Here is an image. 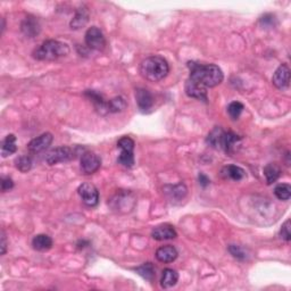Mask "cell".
<instances>
[{
    "label": "cell",
    "mask_w": 291,
    "mask_h": 291,
    "mask_svg": "<svg viewBox=\"0 0 291 291\" xmlns=\"http://www.w3.org/2000/svg\"><path fill=\"white\" fill-rule=\"evenodd\" d=\"M135 99H137L139 109L141 111H148L154 105L153 95L145 88H138L135 90Z\"/></svg>",
    "instance_id": "cell-14"
},
{
    "label": "cell",
    "mask_w": 291,
    "mask_h": 291,
    "mask_svg": "<svg viewBox=\"0 0 291 291\" xmlns=\"http://www.w3.org/2000/svg\"><path fill=\"white\" fill-rule=\"evenodd\" d=\"M198 180H199V185H200L202 188H206V187L209 186V183H210L208 177L205 175L204 173H200L198 175Z\"/></svg>",
    "instance_id": "cell-33"
},
{
    "label": "cell",
    "mask_w": 291,
    "mask_h": 291,
    "mask_svg": "<svg viewBox=\"0 0 291 291\" xmlns=\"http://www.w3.org/2000/svg\"><path fill=\"white\" fill-rule=\"evenodd\" d=\"M139 72L147 81L159 82L167 77L170 66L164 57L154 55L143 59L139 66Z\"/></svg>",
    "instance_id": "cell-2"
},
{
    "label": "cell",
    "mask_w": 291,
    "mask_h": 291,
    "mask_svg": "<svg viewBox=\"0 0 291 291\" xmlns=\"http://www.w3.org/2000/svg\"><path fill=\"white\" fill-rule=\"evenodd\" d=\"M89 16H90L89 10H88V8L86 6L80 7L79 9L75 11L74 17L72 18V21L70 23L71 29L79 30L81 29V27L86 26V24L89 21Z\"/></svg>",
    "instance_id": "cell-17"
},
{
    "label": "cell",
    "mask_w": 291,
    "mask_h": 291,
    "mask_svg": "<svg viewBox=\"0 0 291 291\" xmlns=\"http://www.w3.org/2000/svg\"><path fill=\"white\" fill-rule=\"evenodd\" d=\"M135 272H137L139 276L145 279V280L151 282L156 277V272H155V266L151 264V263H145L141 266H138V268L134 269Z\"/></svg>",
    "instance_id": "cell-25"
},
{
    "label": "cell",
    "mask_w": 291,
    "mask_h": 291,
    "mask_svg": "<svg viewBox=\"0 0 291 291\" xmlns=\"http://www.w3.org/2000/svg\"><path fill=\"white\" fill-rule=\"evenodd\" d=\"M179 273L173 269H165L163 271L161 279V287L163 289H170L178 284Z\"/></svg>",
    "instance_id": "cell-19"
},
{
    "label": "cell",
    "mask_w": 291,
    "mask_h": 291,
    "mask_svg": "<svg viewBox=\"0 0 291 291\" xmlns=\"http://www.w3.org/2000/svg\"><path fill=\"white\" fill-rule=\"evenodd\" d=\"M17 150V146H16V137L14 134H8L7 137L3 139L1 143V156L6 158L9 155H13Z\"/></svg>",
    "instance_id": "cell-23"
},
{
    "label": "cell",
    "mask_w": 291,
    "mask_h": 291,
    "mask_svg": "<svg viewBox=\"0 0 291 291\" xmlns=\"http://www.w3.org/2000/svg\"><path fill=\"white\" fill-rule=\"evenodd\" d=\"M14 188V182L9 177H3L1 179V191L2 193H6V191H9Z\"/></svg>",
    "instance_id": "cell-31"
},
{
    "label": "cell",
    "mask_w": 291,
    "mask_h": 291,
    "mask_svg": "<svg viewBox=\"0 0 291 291\" xmlns=\"http://www.w3.org/2000/svg\"><path fill=\"white\" fill-rule=\"evenodd\" d=\"M86 149L82 147H67L62 146L58 148H55L46 156V162L49 165H56L58 163H66L77 158L78 156H82V154L85 153Z\"/></svg>",
    "instance_id": "cell-5"
},
{
    "label": "cell",
    "mask_w": 291,
    "mask_h": 291,
    "mask_svg": "<svg viewBox=\"0 0 291 291\" xmlns=\"http://www.w3.org/2000/svg\"><path fill=\"white\" fill-rule=\"evenodd\" d=\"M85 40L87 47L91 50L102 51L107 46L105 35H103L102 31L98 29L97 26H91L87 30Z\"/></svg>",
    "instance_id": "cell-7"
},
{
    "label": "cell",
    "mask_w": 291,
    "mask_h": 291,
    "mask_svg": "<svg viewBox=\"0 0 291 291\" xmlns=\"http://www.w3.org/2000/svg\"><path fill=\"white\" fill-rule=\"evenodd\" d=\"M32 247L38 252H47L53 247V239L47 234H38L32 239Z\"/></svg>",
    "instance_id": "cell-20"
},
{
    "label": "cell",
    "mask_w": 291,
    "mask_h": 291,
    "mask_svg": "<svg viewBox=\"0 0 291 291\" xmlns=\"http://www.w3.org/2000/svg\"><path fill=\"white\" fill-rule=\"evenodd\" d=\"M274 23V16L272 14H266L261 18V24L263 26H272Z\"/></svg>",
    "instance_id": "cell-32"
},
{
    "label": "cell",
    "mask_w": 291,
    "mask_h": 291,
    "mask_svg": "<svg viewBox=\"0 0 291 291\" xmlns=\"http://www.w3.org/2000/svg\"><path fill=\"white\" fill-rule=\"evenodd\" d=\"M229 252L234 258H237L239 261H245L247 258V254L244 249L241 248L240 246L238 245H230L229 247Z\"/></svg>",
    "instance_id": "cell-29"
},
{
    "label": "cell",
    "mask_w": 291,
    "mask_h": 291,
    "mask_svg": "<svg viewBox=\"0 0 291 291\" xmlns=\"http://www.w3.org/2000/svg\"><path fill=\"white\" fill-rule=\"evenodd\" d=\"M273 86L279 90L287 89L290 83V69L287 64H281L274 72L272 78Z\"/></svg>",
    "instance_id": "cell-11"
},
{
    "label": "cell",
    "mask_w": 291,
    "mask_h": 291,
    "mask_svg": "<svg viewBox=\"0 0 291 291\" xmlns=\"http://www.w3.org/2000/svg\"><path fill=\"white\" fill-rule=\"evenodd\" d=\"M101 166V158L93 151H85L80 159V169L83 174L90 175L97 172Z\"/></svg>",
    "instance_id": "cell-8"
},
{
    "label": "cell",
    "mask_w": 291,
    "mask_h": 291,
    "mask_svg": "<svg viewBox=\"0 0 291 291\" xmlns=\"http://www.w3.org/2000/svg\"><path fill=\"white\" fill-rule=\"evenodd\" d=\"M274 194L279 200H289L291 197V186L288 183H282L274 188Z\"/></svg>",
    "instance_id": "cell-26"
},
{
    "label": "cell",
    "mask_w": 291,
    "mask_h": 291,
    "mask_svg": "<svg viewBox=\"0 0 291 291\" xmlns=\"http://www.w3.org/2000/svg\"><path fill=\"white\" fill-rule=\"evenodd\" d=\"M151 237L157 241L172 240V239H175L178 237V233L173 225L165 223V224L155 226L153 231H151Z\"/></svg>",
    "instance_id": "cell-13"
},
{
    "label": "cell",
    "mask_w": 291,
    "mask_h": 291,
    "mask_svg": "<svg viewBox=\"0 0 291 291\" xmlns=\"http://www.w3.org/2000/svg\"><path fill=\"white\" fill-rule=\"evenodd\" d=\"M7 252V238L5 231H1V255H5Z\"/></svg>",
    "instance_id": "cell-34"
},
{
    "label": "cell",
    "mask_w": 291,
    "mask_h": 291,
    "mask_svg": "<svg viewBox=\"0 0 291 291\" xmlns=\"http://www.w3.org/2000/svg\"><path fill=\"white\" fill-rule=\"evenodd\" d=\"M221 174L224 179H230V180L233 181H241L246 177L245 170L237 165H228L223 167Z\"/></svg>",
    "instance_id": "cell-18"
},
{
    "label": "cell",
    "mask_w": 291,
    "mask_h": 291,
    "mask_svg": "<svg viewBox=\"0 0 291 291\" xmlns=\"http://www.w3.org/2000/svg\"><path fill=\"white\" fill-rule=\"evenodd\" d=\"M188 67L190 70L189 79L187 81L194 83L201 89L207 90V88H215L221 85L224 75L222 70L215 64H200L196 62H189Z\"/></svg>",
    "instance_id": "cell-1"
},
{
    "label": "cell",
    "mask_w": 291,
    "mask_h": 291,
    "mask_svg": "<svg viewBox=\"0 0 291 291\" xmlns=\"http://www.w3.org/2000/svg\"><path fill=\"white\" fill-rule=\"evenodd\" d=\"M178 250L174 246L166 245L163 247H159L156 250V260L161 263H164V264H169V263H172L178 258Z\"/></svg>",
    "instance_id": "cell-15"
},
{
    "label": "cell",
    "mask_w": 291,
    "mask_h": 291,
    "mask_svg": "<svg viewBox=\"0 0 291 291\" xmlns=\"http://www.w3.org/2000/svg\"><path fill=\"white\" fill-rule=\"evenodd\" d=\"M117 147L121 149V155L117 158L118 164L123 165L127 169L134 166V141L130 137H123L118 140Z\"/></svg>",
    "instance_id": "cell-6"
},
{
    "label": "cell",
    "mask_w": 291,
    "mask_h": 291,
    "mask_svg": "<svg viewBox=\"0 0 291 291\" xmlns=\"http://www.w3.org/2000/svg\"><path fill=\"white\" fill-rule=\"evenodd\" d=\"M70 54V47L58 40H46L33 51V57L37 61L53 62Z\"/></svg>",
    "instance_id": "cell-3"
},
{
    "label": "cell",
    "mask_w": 291,
    "mask_h": 291,
    "mask_svg": "<svg viewBox=\"0 0 291 291\" xmlns=\"http://www.w3.org/2000/svg\"><path fill=\"white\" fill-rule=\"evenodd\" d=\"M244 109H245L244 103H241L240 101H232L228 106V113L232 119H238L240 117V115Z\"/></svg>",
    "instance_id": "cell-28"
},
{
    "label": "cell",
    "mask_w": 291,
    "mask_h": 291,
    "mask_svg": "<svg viewBox=\"0 0 291 291\" xmlns=\"http://www.w3.org/2000/svg\"><path fill=\"white\" fill-rule=\"evenodd\" d=\"M15 166L16 169L21 171L22 173H26L32 167V158L30 156H27V155L19 156L15 159Z\"/></svg>",
    "instance_id": "cell-27"
},
{
    "label": "cell",
    "mask_w": 291,
    "mask_h": 291,
    "mask_svg": "<svg viewBox=\"0 0 291 291\" xmlns=\"http://www.w3.org/2000/svg\"><path fill=\"white\" fill-rule=\"evenodd\" d=\"M264 175L266 179V183L268 185H272L276 182L281 175V169L280 166L276 163H270V164L264 167Z\"/></svg>",
    "instance_id": "cell-24"
},
{
    "label": "cell",
    "mask_w": 291,
    "mask_h": 291,
    "mask_svg": "<svg viewBox=\"0 0 291 291\" xmlns=\"http://www.w3.org/2000/svg\"><path fill=\"white\" fill-rule=\"evenodd\" d=\"M21 30L24 33V35H26L27 38H34L40 33L41 27H40V24L37 18L29 16V17H26L22 22Z\"/></svg>",
    "instance_id": "cell-16"
},
{
    "label": "cell",
    "mask_w": 291,
    "mask_h": 291,
    "mask_svg": "<svg viewBox=\"0 0 291 291\" xmlns=\"http://www.w3.org/2000/svg\"><path fill=\"white\" fill-rule=\"evenodd\" d=\"M165 197L167 200L172 204H177V202L181 201L187 196V187L183 183H179V185H167L163 188Z\"/></svg>",
    "instance_id": "cell-12"
},
{
    "label": "cell",
    "mask_w": 291,
    "mask_h": 291,
    "mask_svg": "<svg viewBox=\"0 0 291 291\" xmlns=\"http://www.w3.org/2000/svg\"><path fill=\"white\" fill-rule=\"evenodd\" d=\"M186 94L188 95L190 98L198 99V100H202V101L208 100L207 90L201 89V88L194 86V83H191L189 81L186 82Z\"/></svg>",
    "instance_id": "cell-22"
},
{
    "label": "cell",
    "mask_w": 291,
    "mask_h": 291,
    "mask_svg": "<svg viewBox=\"0 0 291 291\" xmlns=\"http://www.w3.org/2000/svg\"><path fill=\"white\" fill-rule=\"evenodd\" d=\"M78 194L81 197L82 201L85 205L89 207H95L99 202V193L98 189L96 188L91 183H82L78 188Z\"/></svg>",
    "instance_id": "cell-9"
},
{
    "label": "cell",
    "mask_w": 291,
    "mask_h": 291,
    "mask_svg": "<svg viewBox=\"0 0 291 291\" xmlns=\"http://www.w3.org/2000/svg\"><path fill=\"white\" fill-rule=\"evenodd\" d=\"M280 237L284 239L285 241L289 242L291 240V232H290V220H287L281 226L280 230Z\"/></svg>",
    "instance_id": "cell-30"
},
{
    "label": "cell",
    "mask_w": 291,
    "mask_h": 291,
    "mask_svg": "<svg viewBox=\"0 0 291 291\" xmlns=\"http://www.w3.org/2000/svg\"><path fill=\"white\" fill-rule=\"evenodd\" d=\"M127 106L126 100L121 96L118 97L111 98L110 100H107L106 103V111L107 114H115V113H121L124 110Z\"/></svg>",
    "instance_id": "cell-21"
},
{
    "label": "cell",
    "mask_w": 291,
    "mask_h": 291,
    "mask_svg": "<svg viewBox=\"0 0 291 291\" xmlns=\"http://www.w3.org/2000/svg\"><path fill=\"white\" fill-rule=\"evenodd\" d=\"M240 140L241 138L233 132L223 130L222 127H215L208 134L206 142L215 149L223 150L226 154H232L236 150V146Z\"/></svg>",
    "instance_id": "cell-4"
},
{
    "label": "cell",
    "mask_w": 291,
    "mask_h": 291,
    "mask_svg": "<svg viewBox=\"0 0 291 291\" xmlns=\"http://www.w3.org/2000/svg\"><path fill=\"white\" fill-rule=\"evenodd\" d=\"M53 140H54L53 134L49 132L42 133V134H40L39 137L32 139V140L29 142V145H27V150L32 154L42 153V151H45L46 149L49 148V146L53 143Z\"/></svg>",
    "instance_id": "cell-10"
}]
</instances>
